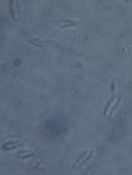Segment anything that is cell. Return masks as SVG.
Instances as JSON below:
<instances>
[{
	"instance_id": "obj_1",
	"label": "cell",
	"mask_w": 132,
	"mask_h": 175,
	"mask_svg": "<svg viewBox=\"0 0 132 175\" xmlns=\"http://www.w3.org/2000/svg\"><path fill=\"white\" fill-rule=\"evenodd\" d=\"M19 146H20L19 141H8V142L3 143V149L11 150V149H15V148H19Z\"/></svg>"
},
{
	"instance_id": "obj_2",
	"label": "cell",
	"mask_w": 132,
	"mask_h": 175,
	"mask_svg": "<svg viewBox=\"0 0 132 175\" xmlns=\"http://www.w3.org/2000/svg\"><path fill=\"white\" fill-rule=\"evenodd\" d=\"M57 25L58 26H62V28H67V26H74L75 25V21L73 20H63V21H57Z\"/></svg>"
},
{
	"instance_id": "obj_3",
	"label": "cell",
	"mask_w": 132,
	"mask_h": 175,
	"mask_svg": "<svg viewBox=\"0 0 132 175\" xmlns=\"http://www.w3.org/2000/svg\"><path fill=\"white\" fill-rule=\"evenodd\" d=\"M116 100V97L115 96H112L111 97V100H108V103H107V105H106V108H104V116H107V115H108V111H110V108H111V105L112 104H114V101Z\"/></svg>"
},
{
	"instance_id": "obj_4",
	"label": "cell",
	"mask_w": 132,
	"mask_h": 175,
	"mask_svg": "<svg viewBox=\"0 0 132 175\" xmlns=\"http://www.w3.org/2000/svg\"><path fill=\"white\" fill-rule=\"evenodd\" d=\"M9 11H11V16L13 20H16V15H15V11H13V0L9 1Z\"/></svg>"
},
{
	"instance_id": "obj_5",
	"label": "cell",
	"mask_w": 132,
	"mask_h": 175,
	"mask_svg": "<svg viewBox=\"0 0 132 175\" xmlns=\"http://www.w3.org/2000/svg\"><path fill=\"white\" fill-rule=\"evenodd\" d=\"M33 156H34V153H33V152H29L28 154H26V153H24V154L19 156V158H21V159H23V158H29V157H33Z\"/></svg>"
},
{
	"instance_id": "obj_6",
	"label": "cell",
	"mask_w": 132,
	"mask_h": 175,
	"mask_svg": "<svg viewBox=\"0 0 132 175\" xmlns=\"http://www.w3.org/2000/svg\"><path fill=\"white\" fill-rule=\"evenodd\" d=\"M124 1H125V3H128V1H131V0H124Z\"/></svg>"
}]
</instances>
